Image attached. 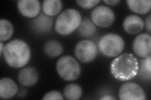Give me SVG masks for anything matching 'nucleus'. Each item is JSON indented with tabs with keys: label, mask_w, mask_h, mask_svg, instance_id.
I'll use <instances>...</instances> for the list:
<instances>
[{
	"label": "nucleus",
	"mask_w": 151,
	"mask_h": 100,
	"mask_svg": "<svg viewBox=\"0 0 151 100\" xmlns=\"http://www.w3.org/2000/svg\"><path fill=\"white\" fill-rule=\"evenodd\" d=\"M3 55L9 66L20 68L25 66L30 60L31 50L25 41L15 39L5 45Z\"/></svg>",
	"instance_id": "1"
},
{
	"label": "nucleus",
	"mask_w": 151,
	"mask_h": 100,
	"mask_svg": "<svg viewBox=\"0 0 151 100\" xmlns=\"http://www.w3.org/2000/svg\"><path fill=\"white\" fill-rule=\"evenodd\" d=\"M139 64L136 57L131 53H124L113 60L111 63V73L120 81H128L138 74Z\"/></svg>",
	"instance_id": "2"
},
{
	"label": "nucleus",
	"mask_w": 151,
	"mask_h": 100,
	"mask_svg": "<svg viewBox=\"0 0 151 100\" xmlns=\"http://www.w3.org/2000/svg\"><path fill=\"white\" fill-rule=\"evenodd\" d=\"M82 21V17L78 10L69 8L61 13L57 18L55 30L60 35H68L78 29Z\"/></svg>",
	"instance_id": "3"
},
{
	"label": "nucleus",
	"mask_w": 151,
	"mask_h": 100,
	"mask_svg": "<svg viewBox=\"0 0 151 100\" xmlns=\"http://www.w3.org/2000/svg\"><path fill=\"white\" fill-rule=\"evenodd\" d=\"M125 42L119 35L108 33L102 36L98 43V49L105 56L116 57L123 51Z\"/></svg>",
	"instance_id": "4"
},
{
	"label": "nucleus",
	"mask_w": 151,
	"mask_h": 100,
	"mask_svg": "<svg viewBox=\"0 0 151 100\" xmlns=\"http://www.w3.org/2000/svg\"><path fill=\"white\" fill-rule=\"evenodd\" d=\"M56 70L61 78L68 82H73L81 74V67L74 57L65 55L58 60Z\"/></svg>",
	"instance_id": "5"
},
{
	"label": "nucleus",
	"mask_w": 151,
	"mask_h": 100,
	"mask_svg": "<svg viewBox=\"0 0 151 100\" xmlns=\"http://www.w3.org/2000/svg\"><path fill=\"white\" fill-rule=\"evenodd\" d=\"M115 13L112 9L105 5H100L93 9L91 13V19L94 25L101 27L110 26L115 20Z\"/></svg>",
	"instance_id": "6"
},
{
	"label": "nucleus",
	"mask_w": 151,
	"mask_h": 100,
	"mask_svg": "<svg viewBox=\"0 0 151 100\" xmlns=\"http://www.w3.org/2000/svg\"><path fill=\"white\" fill-rule=\"evenodd\" d=\"M98 48L95 43L89 40L79 41L74 49V54L78 60L83 63H89L96 58Z\"/></svg>",
	"instance_id": "7"
},
{
	"label": "nucleus",
	"mask_w": 151,
	"mask_h": 100,
	"mask_svg": "<svg viewBox=\"0 0 151 100\" xmlns=\"http://www.w3.org/2000/svg\"><path fill=\"white\" fill-rule=\"evenodd\" d=\"M119 97L123 100H144L145 94L139 84L129 82L124 83L120 87Z\"/></svg>",
	"instance_id": "8"
},
{
	"label": "nucleus",
	"mask_w": 151,
	"mask_h": 100,
	"mask_svg": "<svg viewBox=\"0 0 151 100\" xmlns=\"http://www.w3.org/2000/svg\"><path fill=\"white\" fill-rule=\"evenodd\" d=\"M133 50L140 58H146L151 53V37L147 33H142L135 37L133 41Z\"/></svg>",
	"instance_id": "9"
},
{
	"label": "nucleus",
	"mask_w": 151,
	"mask_h": 100,
	"mask_svg": "<svg viewBox=\"0 0 151 100\" xmlns=\"http://www.w3.org/2000/svg\"><path fill=\"white\" fill-rule=\"evenodd\" d=\"M17 8L23 16L35 18L39 15L41 4L38 0H19L17 2Z\"/></svg>",
	"instance_id": "10"
},
{
	"label": "nucleus",
	"mask_w": 151,
	"mask_h": 100,
	"mask_svg": "<svg viewBox=\"0 0 151 100\" xmlns=\"http://www.w3.org/2000/svg\"><path fill=\"white\" fill-rule=\"evenodd\" d=\"M54 18L44 13L38 15L30 22L32 29L39 34H45L51 31L53 27Z\"/></svg>",
	"instance_id": "11"
},
{
	"label": "nucleus",
	"mask_w": 151,
	"mask_h": 100,
	"mask_svg": "<svg viewBox=\"0 0 151 100\" xmlns=\"http://www.w3.org/2000/svg\"><path fill=\"white\" fill-rule=\"evenodd\" d=\"M145 25L142 18L136 15L127 16L123 22V27L124 30L129 34L135 35L140 33Z\"/></svg>",
	"instance_id": "12"
},
{
	"label": "nucleus",
	"mask_w": 151,
	"mask_h": 100,
	"mask_svg": "<svg viewBox=\"0 0 151 100\" xmlns=\"http://www.w3.org/2000/svg\"><path fill=\"white\" fill-rule=\"evenodd\" d=\"M39 79V73L37 70L31 66L22 69L18 74V82L25 87H32L34 85Z\"/></svg>",
	"instance_id": "13"
},
{
	"label": "nucleus",
	"mask_w": 151,
	"mask_h": 100,
	"mask_svg": "<svg viewBox=\"0 0 151 100\" xmlns=\"http://www.w3.org/2000/svg\"><path fill=\"white\" fill-rule=\"evenodd\" d=\"M18 91V86L12 79L3 78L0 80V97L1 98H12L15 96Z\"/></svg>",
	"instance_id": "14"
},
{
	"label": "nucleus",
	"mask_w": 151,
	"mask_h": 100,
	"mask_svg": "<svg viewBox=\"0 0 151 100\" xmlns=\"http://www.w3.org/2000/svg\"><path fill=\"white\" fill-rule=\"evenodd\" d=\"M63 8V2L60 0H44L42 2V10L47 16L50 17L58 15Z\"/></svg>",
	"instance_id": "15"
},
{
	"label": "nucleus",
	"mask_w": 151,
	"mask_h": 100,
	"mask_svg": "<svg viewBox=\"0 0 151 100\" xmlns=\"http://www.w3.org/2000/svg\"><path fill=\"white\" fill-rule=\"evenodd\" d=\"M127 5L131 10L136 13H147L151 6L150 0H127Z\"/></svg>",
	"instance_id": "16"
},
{
	"label": "nucleus",
	"mask_w": 151,
	"mask_h": 100,
	"mask_svg": "<svg viewBox=\"0 0 151 100\" xmlns=\"http://www.w3.org/2000/svg\"><path fill=\"white\" fill-rule=\"evenodd\" d=\"M44 51L50 58H56L63 53V47L58 41L49 40L44 46Z\"/></svg>",
	"instance_id": "17"
},
{
	"label": "nucleus",
	"mask_w": 151,
	"mask_h": 100,
	"mask_svg": "<svg viewBox=\"0 0 151 100\" xmlns=\"http://www.w3.org/2000/svg\"><path fill=\"white\" fill-rule=\"evenodd\" d=\"M83 90L78 84L72 83L68 84L64 89V95L66 99L77 100L81 97Z\"/></svg>",
	"instance_id": "18"
},
{
	"label": "nucleus",
	"mask_w": 151,
	"mask_h": 100,
	"mask_svg": "<svg viewBox=\"0 0 151 100\" xmlns=\"http://www.w3.org/2000/svg\"><path fill=\"white\" fill-rule=\"evenodd\" d=\"M14 32V28L12 23L6 20H0V41H6L10 39Z\"/></svg>",
	"instance_id": "19"
},
{
	"label": "nucleus",
	"mask_w": 151,
	"mask_h": 100,
	"mask_svg": "<svg viewBox=\"0 0 151 100\" xmlns=\"http://www.w3.org/2000/svg\"><path fill=\"white\" fill-rule=\"evenodd\" d=\"M96 31V25L89 18H84L78 28V33L83 37H90Z\"/></svg>",
	"instance_id": "20"
},
{
	"label": "nucleus",
	"mask_w": 151,
	"mask_h": 100,
	"mask_svg": "<svg viewBox=\"0 0 151 100\" xmlns=\"http://www.w3.org/2000/svg\"><path fill=\"white\" fill-rule=\"evenodd\" d=\"M140 77L150 81L151 78V57L149 56L140 61V67L139 70Z\"/></svg>",
	"instance_id": "21"
},
{
	"label": "nucleus",
	"mask_w": 151,
	"mask_h": 100,
	"mask_svg": "<svg viewBox=\"0 0 151 100\" xmlns=\"http://www.w3.org/2000/svg\"><path fill=\"white\" fill-rule=\"evenodd\" d=\"M100 2V0H78L76 1L79 6L85 9L92 8L96 6Z\"/></svg>",
	"instance_id": "22"
},
{
	"label": "nucleus",
	"mask_w": 151,
	"mask_h": 100,
	"mask_svg": "<svg viewBox=\"0 0 151 100\" xmlns=\"http://www.w3.org/2000/svg\"><path fill=\"white\" fill-rule=\"evenodd\" d=\"M44 100L45 99H60V100H63L64 99V96L63 95L61 94L60 92L58 91H55V90H53V91H49L48 93H47L43 97Z\"/></svg>",
	"instance_id": "23"
},
{
	"label": "nucleus",
	"mask_w": 151,
	"mask_h": 100,
	"mask_svg": "<svg viewBox=\"0 0 151 100\" xmlns=\"http://www.w3.org/2000/svg\"><path fill=\"white\" fill-rule=\"evenodd\" d=\"M150 15H149L145 19V25H146V28L148 30L149 33H150V30H151V24H150Z\"/></svg>",
	"instance_id": "24"
},
{
	"label": "nucleus",
	"mask_w": 151,
	"mask_h": 100,
	"mask_svg": "<svg viewBox=\"0 0 151 100\" xmlns=\"http://www.w3.org/2000/svg\"><path fill=\"white\" fill-rule=\"evenodd\" d=\"M106 4H108V5H115L117 3L120 2L119 0H104L103 1Z\"/></svg>",
	"instance_id": "25"
},
{
	"label": "nucleus",
	"mask_w": 151,
	"mask_h": 100,
	"mask_svg": "<svg viewBox=\"0 0 151 100\" xmlns=\"http://www.w3.org/2000/svg\"><path fill=\"white\" fill-rule=\"evenodd\" d=\"M100 99L101 100H111V99L114 100L115 99V98L110 96V95H106V96H103L101 97Z\"/></svg>",
	"instance_id": "26"
},
{
	"label": "nucleus",
	"mask_w": 151,
	"mask_h": 100,
	"mask_svg": "<svg viewBox=\"0 0 151 100\" xmlns=\"http://www.w3.org/2000/svg\"><path fill=\"white\" fill-rule=\"evenodd\" d=\"M4 46H5L3 45V42L1 41V43H0V54H1V55H2L3 53Z\"/></svg>",
	"instance_id": "27"
}]
</instances>
